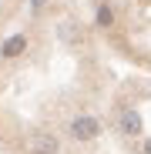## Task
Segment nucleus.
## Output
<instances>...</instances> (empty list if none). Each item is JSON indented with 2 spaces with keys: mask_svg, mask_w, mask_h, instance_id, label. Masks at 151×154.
I'll return each mask as SVG.
<instances>
[{
  "mask_svg": "<svg viewBox=\"0 0 151 154\" xmlns=\"http://www.w3.org/2000/svg\"><path fill=\"white\" fill-rule=\"evenodd\" d=\"M97 134H101V121H97V117L81 114V117L71 121V137H74V141H94Z\"/></svg>",
  "mask_w": 151,
  "mask_h": 154,
  "instance_id": "obj_1",
  "label": "nucleus"
},
{
  "mask_svg": "<svg viewBox=\"0 0 151 154\" xmlns=\"http://www.w3.org/2000/svg\"><path fill=\"white\" fill-rule=\"evenodd\" d=\"M57 137L54 134H47V131H37L27 137V154H57Z\"/></svg>",
  "mask_w": 151,
  "mask_h": 154,
  "instance_id": "obj_2",
  "label": "nucleus"
},
{
  "mask_svg": "<svg viewBox=\"0 0 151 154\" xmlns=\"http://www.w3.org/2000/svg\"><path fill=\"white\" fill-rule=\"evenodd\" d=\"M118 124H121V131L128 134V137H138V134H141V127H144V124H141V114H138V111H124Z\"/></svg>",
  "mask_w": 151,
  "mask_h": 154,
  "instance_id": "obj_3",
  "label": "nucleus"
},
{
  "mask_svg": "<svg viewBox=\"0 0 151 154\" xmlns=\"http://www.w3.org/2000/svg\"><path fill=\"white\" fill-rule=\"evenodd\" d=\"M24 47H27V37H24V34H17V37L4 40V57H17Z\"/></svg>",
  "mask_w": 151,
  "mask_h": 154,
  "instance_id": "obj_4",
  "label": "nucleus"
},
{
  "mask_svg": "<svg viewBox=\"0 0 151 154\" xmlns=\"http://www.w3.org/2000/svg\"><path fill=\"white\" fill-rule=\"evenodd\" d=\"M97 23H101V27H111V7H101L97 10Z\"/></svg>",
  "mask_w": 151,
  "mask_h": 154,
  "instance_id": "obj_5",
  "label": "nucleus"
},
{
  "mask_svg": "<svg viewBox=\"0 0 151 154\" xmlns=\"http://www.w3.org/2000/svg\"><path fill=\"white\" fill-rule=\"evenodd\" d=\"M141 151H144V154H151V137H148V141L141 144Z\"/></svg>",
  "mask_w": 151,
  "mask_h": 154,
  "instance_id": "obj_6",
  "label": "nucleus"
}]
</instances>
